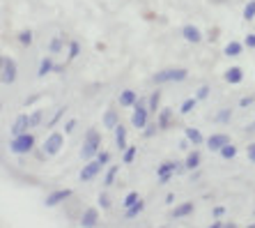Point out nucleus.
Segmentation results:
<instances>
[{
    "instance_id": "1",
    "label": "nucleus",
    "mask_w": 255,
    "mask_h": 228,
    "mask_svg": "<svg viewBox=\"0 0 255 228\" xmlns=\"http://www.w3.org/2000/svg\"><path fill=\"white\" fill-rule=\"evenodd\" d=\"M99 152H101V134H99V129L90 127L88 132H85L83 145H81L78 155H81V159L88 164V162H92V159H97V155H99Z\"/></svg>"
},
{
    "instance_id": "2",
    "label": "nucleus",
    "mask_w": 255,
    "mask_h": 228,
    "mask_svg": "<svg viewBox=\"0 0 255 228\" xmlns=\"http://www.w3.org/2000/svg\"><path fill=\"white\" fill-rule=\"evenodd\" d=\"M186 78H189V69H184V67H166V69H159L156 74H152V83L156 85L182 83Z\"/></svg>"
},
{
    "instance_id": "3",
    "label": "nucleus",
    "mask_w": 255,
    "mask_h": 228,
    "mask_svg": "<svg viewBox=\"0 0 255 228\" xmlns=\"http://www.w3.org/2000/svg\"><path fill=\"white\" fill-rule=\"evenodd\" d=\"M35 145H37V138H35V134L30 132V134H23V136L9 138L7 148H9V152H12V155L23 157V155H30V152L35 150Z\"/></svg>"
},
{
    "instance_id": "4",
    "label": "nucleus",
    "mask_w": 255,
    "mask_h": 228,
    "mask_svg": "<svg viewBox=\"0 0 255 228\" xmlns=\"http://www.w3.org/2000/svg\"><path fill=\"white\" fill-rule=\"evenodd\" d=\"M149 108H147V99H138V104L133 106V113H131V125L136 127L138 132H145V127L149 125Z\"/></svg>"
},
{
    "instance_id": "5",
    "label": "nucleus",
    "mask_w": 255,
    "mask_h": 228,
    "mask_svg": "<svg viewBox=\"0 0 255 228\" xmlns=\"http://www.w3.org/2000/svg\"><path fill=\"white\" fill-rule=\"evenodd\" d=\"M0 78H2V85H14L18 76V62L14 60L12 55H2L0 58Z\"/></svg>"
},
{
    "instance_id": "6",
    "label": "nucleus",
    "mask_w": 255,
    "mask_h": 228,
    "mask_svg": "<svg viewBox=\"0 0 255 228\" xmlns=\"http://www.w3.org/2000/svg\"><path fill=\"white\" fill-rule=\"evenodd\" d=\"M62 145H65V134L62 132H51L46 138H44L42 152L48 155V157H55L60 150H62Z\"/></svg>"
},
{
    "instance_id": "7",
    "label": "nucleus",
    "mask_w": 255,
    "mask_h": 228,
    "mask_svg": "<svg viewBox=\"0 0 255 228\" xmlns=\"http://www.w3.org/2000/svg\"><path fill=\"white\" fill-rule=\"evenodd\" d=\"M71 196H74V189H69V187H65V189H55V192H51L46 198H44V208H58V205L67 203Z\"/></svg>"
},
{
    "instance_id": "8",
    "label": "nucleus",
    "mask_w": 255,
    "mask_h": 228,
    "mask_svg": "<svg viewBox=\"0 0 255 228\" xmlns=\"http://www.w3.org/2000/svg\"><path fill=\"white\" fill-rule=\"evenodd\" d=\"M179 173V164L177 162H163L156 168V182L159 185H168L172 180V175Z\"/></svg>"
},
{
    "instance_id": "9",
    "label": "nucleus",
    "mask_w": 255,
    "mask_h": 228,
    "mask_svg": "<svg viewBox=\"0 0 255 228\" xmlns=\"http://www.w3.org/2000/svg\"><path fill=\"white\" fill-rule=\"evenodd\" d=\"M30 113H18L16 118H14L12 127H9V134H12V138L16 136H23V134H30Z\"/></svg>"
},
{
    "instance_id": "10",
    "label": "nucleus",
    "mask_w": 255,
    "mask_h": 228,
    "mask_svg": "<svg viewBox=\"0 0 255 228\" xmlns=\"http://www.w3.org/2000/svg\"><path fill=\"white\" fill-rule=\"evenodd\" d=\"M78 226L81 228H97L99 226V208H85L78 215Z\"/></svg>"
},
{
    "instance_id": "11",
    "label": "nucleus",
    "mask_w": 255,
    "mask_h": 228,
    "mask_svg": "<svg viewBox=\"0 0 255 228\" xmlns=\"http://www.w3.org/2000/svg\"><path fill=\"white\" fill-rule=\"evenodd\" d=\"M228 143H232L230 136H228V134H223V132H219V134H212V136H207V143H205V145H207L212 152H221Z\"/></svg>"
},
{
    "instance_id": "12",
    "label": "nucleus",
    "mask_w": 255,
    "mask_h": 228,
    "mask_svg": "<svg viewBox=\"0 0 255 228\" xmlns=\"http://www.w3.org/2000/svg\"><path fill=\"white\" fill-rule=\"evenodd\" d=\"M99 173H101L99 162H88L83 168H81L78 180H81V182H92V180H97V178H99Z\"/></svg>"
},
{
    "instance_id": "13",
    "label": "nucleus",
    "mask_w": 255,
    "mask_h": 228,
    "mask_svg": "<svg viewBox=\"0 0 255 228\" xmlns=\"http://www.w3.org/2000/svg\"><path fill=\"white\" fill-rule=\"evenodd\" d=\"M101 125H104V129H118L120 125V113L115 106H108L106 111H104V115H101Z\"/></svg>"
},
{
    "instance_id": "14",
    "label": "nucleus",
    "mask_w": 255,
    "mask_h": 228,
    "mask_svg": "<svg viewBox=\"0 0 255 228\" xmlns=\"http://www.w3.org/2000/svg\"><path fill=\"white\" fill-rule=\"evenodd\" d=\"M184 138L189 141L191 145H193V150H198L200 145L207 143V138L202 136V132H200V129H196V127H186V129H184Z\"/></svg>"
},
{
    "instance_id": "15",
    "label": "nucleus",
    "mask_w": 255,
    "mask_h": 228,
    "mask_svg": "<svg viewBox=\"0 0 255 228\" xmlns=\"http://www.w3.org/2000/svg\"><path fill=\"white\" fill-rule=\"evenodd\" d=\"M223 81H226V83H230V85H239L244 81V69L239 65L228 67L226 72H223Z\"/></svg>"
},
{
    "instance_id": "16",
    "label": "nucleus",
    "mask_w": 255,
    "mask_h": 228,
    "mask_svg": "<svg viewBox=\"0 0 255 228\" xmlns=\"http://www.w3.org/2000/svg\"><path fill=\"white\" fill-rule=\"evenodd\" d=\"M138 99H140V97L136 95V90H131V88H127V90H122L118 95V104L122 108H133L138 104Z\"/></svg>"
},
{
    "instance_id": "17",
    "label": "nucleus",
    "mask_w": 255,
    "mask_h": 228,
    "mask_svg": "<svg viewBox=\"0 0 255 228\" xmlns=\"http://www.w3.org/2000/svg\"><path fill=\"white\" fill-rule=\"evenodd\" d=\"M115 148H118L120 152H127L129 150V138H127V125H122L120 122L118 129H115Z\"/></svg>"
},
{
    "instance_id": "18",
    "label": "nucleus",
    "mask_w": 255,
    "mask_h": 228,
    "mask_svg": "<svg viewBox=\"0 0 255 228\" xmlns=\"http://www.w3.org/2000/svg\"><path fill=\"white\" fill-rule=\"evenodd\" d=\"M182 37H184L189 44H198V42H202V30L198 28V25L189 23V25L182 28Z\"/></svg>"
},
{
    "instance_id": "19",
    "label": "nucleus",
    "mask_w": 255,
    "mask_h": 228,
    "mask_svg": "<svg viewBox=\"0 0 255 228\" xmlns=\"http://www.w3.org/2000/svg\"><path fill=\"white\" fill-rule=\"evenodd\" d=\"M193 210H196V203H191V201H186V203H179L172 208V219H184V217L193 215Z\"/></svg>"
},
{
    "instance_id": "20",
    "label": "nucleus",
    "mask_w": 255,
    "mask_h": 228,
    "mask_svg": "<svg viewBox=\"0 0 255 228\" xmlns=\"http://www.w3.org/2000/svg\"><path fill=\"white\" fill-rule=\"evenodd\" d=\"M51 72H55V62H53V58H51V55H44L42 60H39V69H37V76L44 78V76H48Z\"/></svg>"
},
{
    "instance_id": "21",
    "label": "nucleus",
    "mask_w": 255,
    "mask_h": 228,
    "mask_svg": "<svg viewBox=\"0 0 255 228\" xmlns=\"http://www.w3.org/2000/svg\"><path fill=\"white\" fill-rule=\"evenodd\" d=\"M200 162H202V155H200V150H191L189 155H186V159H184V166H186V171H198V166H200Z\"/></svg>"
},
{
    "instance_id": "22",
    "label": "nucleus",
    "mask_w": 255,
    "mask_h": 228,
    "mask_svg": "<svg viewBox=\"0 0 255 228\" xmlns=\"http://www.w3.org/2000/svg\"><path fill=\"white\" fill-rule=\"evenodd\" d=\"M244 53V42H228L226 48H223V55L226 58H237V55Z\"/></svg>"
},
{
    "instance_id": "23",
    "label": "nucleus",
    "mask_w": 255,
    "mask_h": 228,
    "mask_svg": "<svg viewBox=\"0 0 255 228\" xmlns=\"http://www.w3.org/2000/svg\"><path fill=\"white\" fill-rule=\"evenodd\" d=\"M161 97H163V92H161V88H156V90L147 97V108H149V113H159Z\"/></svg>"
},
{
    "instance_id": "24",
    "label": "nucleus",
    "mask_w": 255,
    "mask_h": 228,
    "mask_svg": "<svg viewBox=\"0 0 255 228\" xmlns=\"http://www.w3.org/2000/svg\"><path fill=\"white\" fill-rule=\"evenodd\" d=\"M170 120H172V111H170V108H161V111H159V118H156V125H159L161 132L170 127Z\"/></svg>"
},
{
    "instance_id": "25",
    "label": "nucleus",
    "mask_w": 255,
    "mask_h": 228,
    "mask_svg": "<svg viewBox=\"0 0 255 228\" xmlns=\"http://www.w3.org/2000/svg\"><path fill=\"white\" fill-rule=\"evenodd\" d=\"M118 171L120 166H108L106 175H104V180H101V185H104V189H108V187L115 185V178H118Z\"/></svg>"
},
{
    "instance_id": "26",
    "label": "nucleus",
    "mask_w": 255,
    "mask_h": 228,
    "mask_svg": "<svg viewBox=\"0 0 255 228\" xmlns=\"http://www.w3.org/2000/svg\"><path fill=\"white\" fill-rule=\"evenodd\" d=\"M142 210H145V201L140 198V201H138L136 205H131L129 210H125V219H129V222H131V219H136V217L140 215Z\"/></svg>"
},
{
    "instance_id": "27",
    "label": "nucleus",
    "mask_w": 255,
    "mask_h": 228,
    "mask_svg": "<svg viewBox=\"0 0 255 228\" xmlns=\"http://www.w3.org/2000/svg\"><path fill=\"white\" fill-rule=\"evenodd\" d=\"M111 205H113V201H111L108 192L106 189H101L99 196H97V208H101V210H111Z\"/></svg>"
},
{
    "instance_id": "28",
    "label": "nucleus",
    "mask_w": 255,
    "mask_h": 228,
    "mask_svg": "<svg viewBox=\"0 0 255 228\" xmlns=\"http://www.w3.org/2000/svg\"><path fill=\"white\" fill-rule=\"evenodd\" d=\"M42 125H44V108H35L30 113V127L35 129V127H42Z\"/></svg>"
},
{
    "instance_id": "29",
    "label": "nucleus",
    "mask_w": 255,
    "mask_h": 228,
    "mask_svg": "<svg viewBox=\"0 0 255 228\" xmlns=\"http://www.w3.org/2000/svg\"><path fill=\"white\" fill-rule=\"evenodd\" d=\"M219 155H221V159H226V162H232V159L237 157V145H235V143H228L226 148L219 152Z\"/></svg>"
},
{
    "instance_id": "30",
    "label": "nucleus",
    "mask_w": 255,
    "mask_h": 228,
    "mask_svg": "<svg viewBox=\"0 0 255 228\" xmlns=\"http://www.w3.org/2000/svg\"><path fill=\"white\" fill-rule=\"evenodd\" d=\"M32 39H35V35H32V30H28V28H25V30H21L16 35V42L21 44V46H30V44H32Z\"/></svg>"
},
{
    "instance_id": "31",
    "label": "nucleus",
    "mask_w": 255,
    "mask_h": 228,
    "mask_svg": "<svg viewBox=\"0 0 255 228\" xmlns=\"http://www.w3.org/2000/svg\"><path fill=\"white\" fill-rule=\"evenodd\" d=\"M196 106H198V99H196V97H189V99H184V102H182V106H179V113H182V115H189Z\"/></svg>"
},
{
    "instance_id": "32",
    "label": "nucleus",
    "mask_w": 255,
    "mask_h": 228,
    "mask_svg": "<svg viewBox=\"0 0 255 228\" xmlns=\"http://www.w3.org/2000/svg\"><path fill=\"white\" fill-rule=\"evenodd\" d=\"M62 46H65V39H62V37H53V39L48 42V53H51V55L60 53V51H62Z\"/></svg>"
},
{
    "instance_id": "33",
    "label": "nucleus",
    "mask_w": 255,
    "mask_h": 228,
    "mask_svg": "<svg viewBox=\"0 0 255 228\" xmlns=\"http://www.w3.org/2000/svg\"><path fill=\"white\" fill-rule=\"evenodd\" d=\"M78 53H81V42H78V39H71V42H69V55H67V62L76 60Z\"/></svg>"
},
{
    "instance_id": "34",
    "label": "nucleus",
    "mask_w": 255,
    "mask_h": 228,
    "mask_svg": "<svg viewBox=\"0 0 255 228\" xmlns=\"http://www.w3.org/2000/svg\"><path fill=\"white\" fill-rule=\"evenodd\" d=\"M65 111H67V106H60L58 111H55V113L51 115V118H48V122H46V127H48V129H53V127L58 125L60 120H62V115H65Z\"/></svg>"
},
{
    "instance_id": "35",
    "label": "nucleus",
    "mask_w": 255,
    "mask_h": 228,
    "mask_svg": "<svg viewBox=\"0 0 255 228\" xmlns=\"http://www.w3.org/2000/svg\"><path fill=\"white\" fill-rule=\"evenodd\" d=\"M138 201H140V194H138V192H129L125 196V201H122V208H125V210H129L131 205H136Z\"/></svg>"
},
{
    "instance_id": "36",
    "label": "nucleus",
    "mask_w": 255,
    "mask_h": 228,
    "mask_svg": "<svg viewBox=\"0 0 255 228\" xmlns=\"http://www.w3.org/2000/svg\"><path fill=\"white\" fill-rule=\"evenodd\" d=\"M242 16H244V21H253L255 18V0H249V2L244 5Z\"/></svg>"
},
{
    "instance_id": "37",
    "label": "nucleus",
    "mask_w": 255,
    "mask_h": 228,
    "mask_svg": "<svg viewBox=\"0 0 255 228\" xmlns=\"http://www.w3.org/2000/svg\"><path fill=\"white\" fill-rule=\"evenodd\" d=\"M136 155H138V148H136V145H129V150L122 152V164H133Z\"/></svg>"
},
{
    "instance_id": "38",
    "label": "nucleus",
    "mask_w": 255,
    "mask_h": 228,
    "mask_svg": "<svg viewBox=\"0 0 255 228\" xmlns=\"http://www.w3.org/2000/svg\"><path fill=\"white\" fill-rule=\"evenodd\" d=\"M76 125H78L76 118H67V120L62 122V134H65V136H69V134L76 129Z\"/></svg>"
},
{
    "instance_id": "39",
    "label": "nucleus",
    "mask_w": 255,
    "mask_h": 228,
    "mask_svg": "<svg viewBox=\"0 0 255 228\" xmlns=\"http://www.w3.org/2000/svg\"><path fill=\"white\" fill-rule=\"evenodd\" d=\"M230 118H232V108H221L219 113H216V122H221V125L230 122Z\"/></svg>"
},
{
    "instance_id": "40",
    "label": "nucleus",
    "mask_w": 255,
    "mask_h": 228,
    "mask_svg": "<svg viewBox=\"0 0 255 228\" xmlns=\"http://www.w3.org/2000/svg\"><path fill=\"white\" fill-rule=\"evenodd\" d=\"M95 162H99V166H101V168L108 166V164H111V152H108V150H101L99 155H97Z\"/></svg>"
},
{
    "instance_id": "41",
    "label": "nucleus",
    "mask_w": 255,
    "mask_h": 228,
    "mask_svg": "<svg viewBox=\"0 0 255 228\" xmlns=\"http://www.w3.org/2000/svg\"><path fill=\"white\" fill-rule=\"evenodd\" d=\"M255 106V97L253 95H246L239 99V108H253Z\"/></svg>"
},
{
    "instance_id": "42",
    "label": "nucleus",
    "mask_w": 255,
    "mask_h": 228,
    "mask_svg": "<svg viewBox=\"0 0 255 228\" xmlns=\"http://www.w3.org/2000/svg\"><path fill=\"white\" fill-rule=\"evenodd\" d=\"M156 132H161V129H159V125H156V122H149V125L145 127V132H142V136H145V138H152Z\"/></svg>"
},
{
    "instance_id": "43",
    "label": "nucleus",
    "mask_w": 255,
    "mask_h": 228,
    "mask_svg": "<svg viewBox=\"0 0 255 228\" xmlns=\"http://www.w3.org/2000/svg\"><path fill=\"white\" fill-rule=\"evenodd\" d=\"M209 90H212L209 85H200V90L196 92V99H198V102H202V99H207V97H209Z\"/></svg>"
},
{
    "instance_id": "44",
    "label": "nucleus",
    "mask_w": 255,
    "mask_h": 228,
    "mask_svg": "<svg viewBox=\"0 0 255 228\" xmlns=\"http://www.w3.org/2000/svg\"><path fill=\"white\" fill-rule=\"evenodd\" d=\"M244 46H246V48H255V32H249V35L244 37Z\"/></svg>"
},
{
    "instance_id": "45",
    "label": "nucleus",
    "mask_w": 255,
    "mask_h": 228,
    "mask_svg": "<svg viewBox=\"0 0 255 228\" xmlns=\"http://www.w3.org/2000/svg\"><path fill=\"white\" fill-rule=\"evenodd\" d=\"M246 155H249V162H251V164H255V141H253V143L246 145Z\"/></svg>"
},
{
    "instance_id": "46",
    "label": "nucleus",
    "mask_w": 255,
    "mask_h": 228,
    "mask_svg": "<svg viewBox=\"0 0 255 228\" xmlns=\"http://www.w3.org/2000/svg\"><path fill=\"white\" fill-rule=\"evenodd\" d=\"M223 215H226V208H223V205H216V208L212 210V217H214V219H221Z\"/></svg>"
},
{
    "instance_id": "47",
    "label": "nucleus",
    "mask_w": 255,
    "mask_h": 228,
    "mask_svg": "<svg viewBox=\"0 0 255 228\" xmlns=\"http://www.w3.org/2000/svg\"><path fill=\"white\" fill-rule=\"evenodd\" d=\"M244 132H246V134H255V120H253V122H249V125L244 127Z\"/></svg>"
},
{
    "instance_id": "48",
    "label": "nucleus",
    "mask_w": 255,
    "mask_h": 228,
    "mask_svg": "<svg viewBox=\"0 0 255 228\" xmlns=\"http://www.w3.org/2000/svg\"><path fill=\"white\" fill-rule=\"evenodd\" d=\"M223 224H226V222H221V219H214V224H209L207 228H223Z\"/></svg>"
},
{
    "instance_id": "49",
    "label": "nucleus",
    "mask_w": 255,
    "mask_h": 228,
    "mask_svg": "<svg viewBox=\"0 0 255 228\" xmlns=\"http://www.w3.org/2000/svg\"><path fill=\"white\" fill-rule=\"evenodd\" d=\"M216 37H219V30H216V28H212V30H209V39H212V42H214Z\"/></svg>"
},
{
    "instance_id": "50",
    "label": "nucleus",
    "mask_w": 255,
    "mask_h": 228,
    "mask_svg": "<svg viewBox=\"0 0 255 228\" xmlns=\"http://www.w3.org/2000/svg\"><path fill=\"white\" fill-rule=\"evenodd\" d=\"M175 198H177L175 194H168V196H166V203H168V205H172V203H175Z\"/></svg>"
},
{
    "instance_id": "51",
    "label": "nucleus",
    "mask_w": 255,
    "mask_h": 228,
    "mask_svg": "<svg viewBox=\"0 0 255 228\" xmlns=\"http://www.w3.org/2000/svg\"><path fill=\"white\" fill-rule=\"evenodd\" d=\"M65 69H67V62H65V65H55V72H58V74H62Z\"/></svg>"
},
{
    "instance_id": "52",
    "label": "nucleus",
    "mask_w": 255,
    "mask_h": 228,
    "mask_svg": "<svg viewBox=\"0 0 255 228\" xmlns=\"http://www.w3.org/2000/svg\"><path fill=\"white\" fill-rule=\"evenodd\" d=\"M198 178H200V171H193V173H191V182H196Z\"/></svg>"
},
{
    "instance_id": "53",
    "label": "nucleus",
    "mask_w": 255,
    "mask_h": 228,
    "mask_svg": "<svg viewBox=\"0 0 255 228\" xmlns=\"http://www.w3.org/2000/svg\"><path fill=\"white\" fill-rule=\"evenodd\" d=\"M223 228H239V226L235 222H226V224H223Z\"/></svg>"
},
{
    "instance_id": "54",
    "label": "nucleus",
    "mask_w": 255,
    "mask_h": 228,
    "mask_svg": "<svg viewBox=\"0 0 255 228\" xmlns=\"http://www.w3.org/2000/svg\"><path fill=\"white\" fill-rule=\"evenodd\" d=\"M189 141H186V138H184V141H182V143H179V148H182V150H186V148H189Z\"/></svg>"
},
{
    "instance_id": "55",
    "label": "nucleus",
    "mask_w": 255,
    "mask_h": 228,
    "mask_svg": "<svg viewBox=\"0 0 255 228\" xmlns=\"http://www.w3.org/2000/svg\"><path fill=\"white\" fill-rule=\"evenodd\" d=\"M246 228H255V224H249V226H246Z\"/></svg>"
},
{
    "instance_id": "56",
    "label": "nucleus",
    "mask_w": 255,
    "mask_h": 228,
    "mask_svg": "<svg viewBox=\"0 0 255 228\" xmlns=\"http://www.w3.org/2000/svg\"><path fill=\"white\" fill-rule=\"evenodd\" d=\"M253 215H255V212H253Z\"/></svg>"
}]
</instances>
